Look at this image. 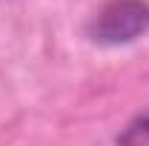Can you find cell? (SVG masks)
I'll return each instance as SVG.
<instances>
[{"label": "cell", "instance_id": "6da1fadb", "mask_svg": "<svg viewBox=\"0 0 149 146\" xmlns=\"http://www.w3.org/2000/svg\"><path fill=\"white\" fill-rule=\"evenodd\" d=\"M83 32L106 49L129 46L149 32V0H103L89 15Z\"/></svg>", "mask_w": 149, "mask_h": 146}, {"label": "cell", "instance_id": "7a4b0ae2", "mask_svg": "<svg viewBox=\"0 0 149 146\" xmlns=\"http://www.w3.org/2000/svg\"><path fill=\"white\" fill-rule=\"evenodd\" d=\"M118 143L120 146H149V112L138 115L123 129V135H118Z\"/></svg>", "mask_w": 149, "mask_h": 146}]
</instances>
